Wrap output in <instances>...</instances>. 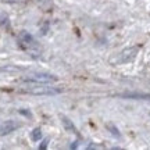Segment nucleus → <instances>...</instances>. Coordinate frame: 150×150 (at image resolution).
I'll list each match as a JSON object with an SVG mask.
<instances>
[{"mask_svg": "<svg viewBox=\"0 0 150 150\" xmlns=\"http://www.w3.org/2000/svg\"><path fill=\"white\" fill-rule=\"evenodd\" d=\"M31 85L32 86L20 89V92L21 93H29V95H57L60 92H63V89L52 88V86H45L40 82H31Z\"/></svg>", "mask_w": 150, "mask_h": 150, "instance_id": "obj_1", "label": "nucleus"}, {"mask_svg": "<svg viewBox=\"0 0 150 150\" xmlns=\"http://www.w3.org/2000/svg\"><path fill=\"white\" fill-rule=\"evenodd\" d=\"M17 128H20V124L16 122V121H6L0 125V135H7L16 131Z\"/></svg>", "mask_w": 150, "mask_h": 150, "instance_id": "obj_2", "label": "nucleus"}, {"mask_svg": "<svg viewBox=\"0 0 150 150\" xmlns=\"http://www.w3.org/2000/svg\"><path fill=\"white\" fill-rule=\"evenodd\" d=\"M136 52H138V47H132V49H128V50H125L122 53L120 54V57H118V63H127L129 60H132L136 56Z\"/></svg>", "mask_w": 150, "mask_h": 150, "instance_id": "obj_3", "label": "nucleus"}, {"mask_svg": "<svg viewBox=\"0 0 150 150\" xmlns=\"http://www.w3.org/2000/svg\"><path fill=\"white\" fill-rule=\"evenodd\" d=\"M28 0H3V3H13V4H18V3H27Z\"/></svg>", "mask_w": 150, "mask_h": 150, "instance_id": "obj_8", "label": "nucleus"}, {"mask_svg": "<svg viewBox=\"0 0 150 150\" xmlns=\"http://www.w3.org/2000/svg\"><path fill=\"white\" fill-rule=\"evenodd\" d=\"M120 96L127 99H150V93H124Z\"/></svg>", "mask_w": 150, "mask_h": 150, "instance_id": "obj_4", "label": "nucleus"}, {"mask_svg": "<svg viewBox=\"0 0 150 150\" xmlns=\"http://www.w3.org/2000/svg\"><path fill=\"white\" fill-rule=\"evenodd\" d=\"M40 138H42V131H40L39 128L33 129L32 132H31V139H32V140H35V142H36V140H39Z\"/></svg>", "mask_w": 150, "mask_h": 150, "instance_id": "obj_6", "label": "nucleus"}, {"mask_svg": "<svg viewBox=\"0 0 150 150\" xmlns=\"http://www.w3.org/2000/svg\"><path fill=\"white\" fill-rule=\"evenodd\" d=\"M63 124H64L65 128L68 129L70 132H72V134H78V131H76V128L74 127V124L71 122V121L67 117H63Z\"/></svg>", "mask_w": 150, "mask_h": 150, "instance_id": "obj_5", "label": "nucleus"}, {"mask_svg": "<svg viewBox=\"0 0 150 150\" xmlns=\"http://www.w3.org/2000/svg\"><path fill=\"white\" fill-rule=\"evenodd\" d=\"M107 128L111 131V134H114L117 138H120V132L117 131V128H115V127H112V125H107Z\"/></svg>", "mask_w": 150, "mask_h": 150, "instance_id": "obj_7", "label": "nucleus"}]
</instances>
